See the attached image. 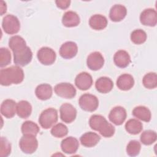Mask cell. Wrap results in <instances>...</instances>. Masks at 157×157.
Wrapping results in <instances>:
<instances>
[{
    "label": "cell",
    "mask_w": 157,
    "mask_h": 157,
    "mask_svg": "<svg viewBox=\"0 0 157 157\" xmlns=\"http://www.w3.org/2000/svg\"><path fill=\"white\" fill-rule=\"evenodd\" d=\"M9 46L13 54V62L18 66H25L32 60L33 53L26 45L25 39L20 36L11 37L9 40Z\"/></svg>",
    "instance_id": "1"
},
{
    "label": "cell",
    "mask_w": 157,
    "mask_h": 157,
    "mask_svg": "<svg viewBox=\"0 0 157 157\" xmlns=\"http://www.w3.org/2000/svg\"><path fill=\"white\" fill-rule=\"evenodd\" d=\"M23 79L24 72L18 66H12L0 71V83L2 86L19 84Z\"/></svg>",
    "instance_id": "2"
},
{
    "label": "cell",
    "mask_w": 157,
    "mask_h": 157,
    "mask_svg": "<svg viewBox=\"0 0 157 157\" xmlns=\"http://www.w3.org/2000/svg\"><path fill=\"white\" fill-rule=\"evenodd\" d=\"M89 124L92 129L98 131L104 137H110L115 133L114 126L101 115H92L89 120Z\"/></svg>",
    "instance_id": "3"
},
{
    "label": "cell",
    "mask_w": 157,
    "mask_h": 157,
    "mask_svg": "<svg viewBox=\"0 0 157 157\" xmlns=\"http://www.w3.org/2000/svg\"><path fill=\"white\" fill-rule=\"evenodd\" d=\"M39 123L44 129H48L53 126L58 121V112L54 108H48L40 113Z\"/></svg>",
    "instance_id": "4"
},
{
    "label": "cell",
    "mask_w": 157,
    "mask_h": 157,
    "mask_svg": "<svg viewBox=\"0 0 157 157\" xmlns=\"http://www.w3.org/2000/svg\"><path fill=\"white\" fill-rule=\"evenodd\" d=\"M78 103L80 108L86 112H94L99 105V101L97 97L88 93L82 94L79 98Z\"/></svg>",
    "instance_id": "5"
},
{
    "label": "cell",
    "mask_w": 157,
    "mask_h": 157,
    "mask_svg": "<svg viewBox=\"0 0 157 157\" xmlns=\"http://www.w3.org/2000/svg\"><path fill=\"white\" fill-rule=\"evenodd\" d=\"M2 27L4 32L8 34H17L20 29V23L16 16L7 15L2 21Z\"/></svg>",
    "instance_id": "6"
},
{
    "label": "cell",
    "mask_w": 157,
    "mask_h": 157,
    "mask_svg": "<svg viewBox=\"0 0 157 157\" xmlns=\"http://www.w3.org/2000/svg\"><path fill=\"white\" fill-rule=\"evenodd\" d=\"M19 146L23 153L32 154L37 150L38 142L36 136L23 135L20 140Z\"/></svg>",
    "instance_id": "7"
},
{
    "label": "cell",
    "mask_w": 157,
    "mask_h": 157,
    "mask_svg": "<svg viewBox=\"0 0 157 157\" xmlns=\"http://www.w3.org/2000/svg\"><path fill=\"white\" fill-rule=\"evenodd\" d=\"M37 57L41 64L48 66L54 63L56 55L55 52L52 48L48 47H44L38 50Z\"/></svg>",
    "instance_id": "8"
},
{
    "label": "cell",
    "mask_w": 157,
    "mask_h": 157,
    "mask_svg": "<svg viewBox=\"0 0 157 157\" xmlns=\"http://www.w3.org/2000/svg\"><path fill=\"white\" fill-rule=\"evenodd\" d=\"M55 93L59 97L72 99L76 95V89L70 83H60L55 85Z\"/></svg>",
    "instance_id": "9"
},
{
    "label": "cell",
    "mask_w": 157,
    "mask_h": 157,
    "mask_svg": "<svg viewBox=\"0 0 157 157\" xmlns=\"http://www.w3.org/2000/svg\"><path fill=\"white\" fill-rule=\"evenodd\" d=\"M59 113L61 120L66 123L74 121L77 116L75 108L69 103L63 104L59 108Z\"/></svg>",
    "instance_id": "10"
},
{
    "label": "cell",
    "mask_w": 157,
    "mask_h": 157,
    "mask_svg": "<svg viewBox=\"0 0 157 157\" xmlns=\"http://www.w3.org/2000/svg\"><path fill=\"white\" fill-rule=\"evenodd\" d=\"M104 64V59L102 55L99 52L91 53L87 57L86 64L88 67L92 71L100 69Z\"/></svg>",
    "instance_id": "11"
},
{
    "label": "cell",
    "mask_w": 157,
    "mask_h": 157,
    "mask_svg": "<svg viewBox=\"0 0 157 157\" xmlns=\"http://www.w3.org/2000/svg\"><path fill=\"white\" fill-rule=\"evenodd\" d=\"M126 111L121 106H116L110 112L109 115V120L114 124L119 126L123 124L126 118Z\"/></svg>",
    "instance_id": "12"
},
{
    "label": "cell",
    "mask_w": 157,
    "mask_h": 157,
    "mask_svg": "<svg viewBox=\"0 0 157 157\" xmlns=\"http://www.w3.org/2000/svg\"><path fill=\"white\" fill-rule=\"evenodd\" d=\"M140 23L148 26H155L157 23V13L156 11L151 8L144 10L140 15Z\"/></svg>",
    "instance_id": "13"
},
{
    "label": "cell",
    "mask_w": 157,
    "mask_h": 157,
    "mask_svg": "<svg viewBox=\"0 0 157 157\" xmlns=\"http://www.w3.org/2000/svg\"><path fill=\"white\" fill-rule=\"evenodd\" d=\"M78 52L77 45L72 41H67L61 45L59 48V55L64 59H71L75 56Z\"/></svg>",
    "instance_id": "14"
},
{
    "label": "cell",
    "mask_w": 157,
    "mask_h": 157,
    "mask_svg": "<svg viewBox=\"0 0 157 157\" xmlns=\"http://www.w3.org/2000/svg\"><path fill=\"white\" fill-rule=\"evenodd\" d=\"M75 84L79 90L82 91L87 90L93 85V78L86 72H80L75 78Z\"/></svg>",
    "instance_id": "15"
},
{
    "label": "cell",
    "mask_w": 157,
    "mask_h": 157,
    "mask_svg": "<svg viewBox=\"0 0 157 157\" xmlns=\"http://www.w3.org/2000/svg\"><path fill=\"white\" fill-rule=\"evenodd\" d=\"M79 147L78 140L74 137L69 136L64 139L61 143L62 151L66 154L75 153Z\"/></svg>",
    "instance_id": "16"
},
{
    "label": "cell",
    "mask_w": 157,
    "mask_h": 157,
    "mask_svg": "<svg viewBox=\"0 0 157 157\" xmlns=\"http://www.w3.org/2000/svg\"><path fill=\"white\" fill-rule=\"evenodd\" d=\"M17 104L12 99H6L1 105V113L7 118L13 117L17 113Z\"/></svg>",
    "instance_id": "17"
},
{
    "label": "cell",
    "mask_w": 157,
    "mask_h": 157,
    "mask_svg": "<svg viewBox=\"0 0 157 157\" xmlns=\"http://www.w3.org/2000/svg\"><path fill=\"white\" fill-rule=\"evenodd\" d=\"M127 13L126 8L121 4H115L112 7L109 12L110 20L114 22H118L124 18Z\"/></svg>",
    "instance_id": "18"
},
{
    "label": "cell",
    "mask_w": 157,
    "mask_h": 157,
    "mask_svg": "<svg viewBox=\"0 0 157 157\" xmlns=\"http://www.w3.org/2000/svg\"><path fill=\"white\" fill-rule=\"evenodd\" d=\"M131 61L130 56L125 50H118L113 56V62L115 64L120 68L126 67L130 64Z\"/></svg>",
    "instance_id": "19"
},
{
    "label": "cell",
    "mask_w": 157,
    "mask_h": 157,
    "mask_svg": "<svg viewBox=\"0 0 157 157\" xmlns=\"http://www.w3.org/2000/svg\"><path fill=\"white\" fill-rule=\"evenodd\" d=\"M134 85L133 77L128 74L120 75L117 80V86L123 91H127L132 88Z\"/></svg>",
    "instance_id": "20"
},
{
    "label": "cell",
    "mask_w": 157,
    "mask_h": 157,
    "mask_svg": "<svg viewBox=\"0 0 157 157\" xmlns=\"http://www.w3.org/2000/svg\"><path fill=\"white\" fill-rule=\"evenodd\" d=\"M100 140L101 137L93 132H87L80 138L81 144L86 147H93L96 145Z\"/></svg>",
    "instance_id": "21"
},
{
    "label": "cell",
    "mask_w": 157,
    "mask_h": 157,
    "mask_svg": "<svg viewBox=\"0 0 157 157\" xmlns=\"http://www.w3.org/2000/svg\"><path fill=\"white\" fill-rule=\"evenodd\" d=\"M95 87L99 93H107L112 90L113 83L112 80L107 77H101L96 81Z\"/></svg>",
    "instance_id": "22"
},
{
    "label": "cell",
    "mask_w": 157,
    "mask_h": 157,
    "mask_svg": "<svg viewBox=\"0 0 157 157\" xmlns=\"http://www.w3.org/2000/svg\"><path fill=\"white\" fill-rule=\"evenodd\" d=\"M80 21L78 15L73 11L66 12L62 17L63 25L67 28L77 26L79 25Z\"/></svg>",
    "instance_id": "23"
},
{
    "label": "cell",
    "mask_w": 157,
    "mask_h": 157,
    "mask_svg": "<svg viewBox=\"0 0 157 157\" xmlns=\"http://www.w3.org/2000/svg\"><path fill=\"white\" fill-rule=\"evenodd\" d=\"M89 25L94 30H102L106 28L107 25V20L104 15L95 14L90 18Z\"/></svg>",
    "instance_id": "24"
},
{
    "label": "cell",
    "mask_w": 157,
    "mask_h": 157,
    "mask_svg": "<svg viewBox=\"0 0 157 157\" xmlns=\"http://www.w3.org/2000/svg\"><path fill=\"white\" fill-rule=\"evenodd\" d=\"M52 87L47 83H42L38 85L35 90V94L37 98L42 101L50 99L52 96Z\"/></svg>",
    "instance_id": "25"
},
{
    "label": "cell",
    "mask_w": 157,
    "mask_h": 157,
    "mask_svg": "<svg viewBox=\"0 0 157 157\" xmlns=\"http://www.w3.org/2000/svg\"><path fill=\"white\" fill-rule=\"evenodd\" d=\"M16 110L17 113L20 118H27L32 112V106L28 101L22 100L17 104Z\"/></svg>",
    "instance_id": "26"
},
{
    "label": "cell",
    "mask_w": 157,
    "mask_h": 157,
    "mask_svg": "<svg viewBox=\"0 0 157 157\" xmlns=\"http://www.w3.org/2000/svg\"><path fill=\"white\" fill-rule=\"evenodd\" d=\"M132 115L134 117L145 122H149L151 118L150 110L145 106L136 107L132 110Z\"/></svg>",
    "instance_id": "27"
},
{
    "label": "cell",
    "mask_w": 157,
    "mask_h": 157,
    "mask_svg": "<svg viewBox=\"0 0 157 157\" xmlns=\"http://www.w3.org/2000/svg\"><path fill=\"white\" fill-rule=\"evenodd\" d=\"M21 129L23 135L33 136H36L40 131L39 126L34 122L29 120L23 122Z\"/></svg>",
    "instance_id": "28"
},
{
    "label": "cell",
    "mask_w": 157,
    "mask_h": 157,
    "mask_svg": "<svg viewBox=\"0 0 157 157\" xmlns=\"http://www.w3.org/2000/svg\"><path fill=\"white\" fill-rule=\"evenodd\" d=\"M142 123L134 118L129 120L125 124L126 131L131 134L136 135L139 134L142 131Z\"/></svg>",
    "instance_id": "29"
},
{
    "label": "cell",
    "mask_w": 157,
    "mask_h": 157,
    "mask_svg": "<svg viewBox=\"0 0 157 157\" xmlns=\"http://www.w3.org/2000/svg\"><path fill=\"white\" fill-rule=\"evenodd\" d=\"M144 86L147 89H154L157 86V75L155 72H149L142 79Z\"/></svg>",
    "instance_id": "30"
},
{
    "label": "cell",
    "mask_w": 157,
    "mask_h": 157,
    "mask_svg": "<svg viewBox=\"0 0 157 157\" xmlns=\"http://www.w3.org/2000/svg\"><path fill=\"white\" fill-rule=\"evenodd\" d=\"M156 133L155 131L152 130H146L144 131L140 137V142L145 145H151L156 140Z\"/></svg>",
    "instance_id": "31"
},
{
    "label": "cell",
    "mask_w": 157,
    "mask_h": 157,
    "mask_svg": "<svg viewBox=\"0 0 157 157\" xmlns=\"http://www.w3.org/2000/svg\"><path fill=\"white\" fill-rule=\"evenodd\" d=\"M146 33L140 29L134 30L131 34V40L135 44H142L147 40Z\"/></svg>",
    "instance_id": "32"
},
{
    "label": "cell",
    "mask_w": 157,
    "mask_h": 157,
    "mask_svg": "<svg viewBox=\"0 0 157 157\" xmlns=\"http://www.w3.org/2000/svg\"><path fill=\"white\" fill-rule=\"evenodd\" d=\"M50 132L53 136L57 138H61L67 134L68 129L65 124L59 123L52 127Z\"/></svg>",
    "instance_id": "33"
},
{
    "label": "cell",
    "mask_w": 157,
    "mask_h": 157,
    "mask_svg": "<svg viewBox=\"0 0 157 157\" xmlns=\"http://www.w3.org/2000/svg\"><path fill=\"white\" fill-rule=\"evenodd\" d=\"M141 145L138 140H131L126 147V153L130 156H136L140 153Z\"/></svg>",
    "instance_id": "34"
},
{
    "label": "cell",
    "mask_w": 157,
    "mask_h": 157,
    "mask_svg": "<svg viewBox=\"0 0 157 157\" xmlns=\"http://www.w3.org/2000/svg\"><path fill=\"white\" fill-rule=\"evenodd\" d=\"M11 62V53L7 48H0V66L1 67L9 65Z\"/></svg>",
    "instance_id": "35"
},
{
    "label": "cell",
    "mask_w": 157,
    "mask_h": 157,
    "mask_svg": "<svg viewBox=\"0 0 157 157\" xmlns=\"http://www.w3.org/2000/svg\"><path fill=\"white\" fill-rule=\"evenodd\" d=\"M10 143L6 137H1L0 142V156L1 157H6L10 154Z\"/></svg>",
    "instance_id": "36"
},
{
    "label": "cell",
    "mask_w": 157,
    "mask_h": 157,
    "mask_svg": "<svg viewBox=\"0 0 157 157\" xmlns=\"http://www.w3.org/2000/svg\"><path fill=\"white\" fill-rule=\"evenodd\" d=\"M56 6L61 9H66L68 8L71 4L69 0H57L55 1Z\"/></svg>",
    "instance_id": "37"
},
{
    "label": "cell",
    "mask_w": 157,
    "mask_h": 157,
    "mask_svg": "<svg viewBox=\"0 0 157 157\" xmlns=\"http://www.w3.org/2000/svg\"><path fill=\"white\" fill-rule=\"evenodd\" d=\"M0 9H1V15H2L4 13H5L7 11V6L6 2L4 1H1V6H0Z\"/></svg>",
    "instance_id": "38"
}]
</instances>
